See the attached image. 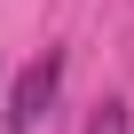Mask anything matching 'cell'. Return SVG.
Instances as JSON below:
<instances>
[{
  "label": "cell",
  "mask_w": 134,
  "mask_h": 134,
  "mask_svg": "<svg viewBox=\"0 0 134 134\" xmlns=\"http://www.w3.org/2000/svg\"><path fill=\"white\" fill-rule=\"evenodd\" d=\"M55 87H63V55L47 47L32 71L16 79V95H8V134H40V118L55 110Z\"/></svg>",
  "instance_id": "cell-1"
},
{
  "label": "cell",
  "mask_w": 134,
  "mask_h": 134,
  "mask_svg": "<svg viewBox=\"0 0 134 134\" xmlns=\"http://www.w3.org/2000/svg\"><path fill=\"white\" fill-rule=\"evenodd\" d=\"M87 134H134V126H126V103H103V110L87 118Z\"/></svg>",
  "instance_id": "cell-2"
}]
</instances>
